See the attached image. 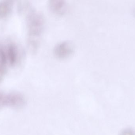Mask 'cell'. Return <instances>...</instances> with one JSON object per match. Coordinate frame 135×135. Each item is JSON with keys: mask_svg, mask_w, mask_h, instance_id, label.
I'll return each instance as SVG.
<instances>
[{"mask_svg": "<svg viewBox=\"0 0 135 135\" xmlns=\"http://www.w3.org/2000/svg\"><path fill=\"white\" fill-rule=\"evenodd\" d=\"M27 17V44L29 50L35 53L38 48L43 31L44 19L42 14L31 7L24 13Z\"/></svg>", "mask_w": 135, "mask_h": 135, "instance_id": "obj_1", "label": "cell"}, {"mask_svg": "<svg viewBox=\"0 0 135 135\" xmlns=\"http://www.w3.org/2000/svg\"><path fill=\"white\" fill-rule=\"evenodd\" d=\"M74 48V44L70 41H62L55 45L54 49V54L59 59H65L73 54Z\"/></svg>", "mask_w": 135, "mask_h": 135, "instance_id": "obj_2", "label": "cell"}, {"mask_svg": "<svg viewBox=\"0 0 135 135\" xmlns=\"http://www.w3.org/2000/svg\"><path fill=\"white\" fill-rule=\"evenodd\" d=\"M49 8L52 12L56 15H65L68 10L66 2L63 0H51L49 2Z\"/></svg>", "mask_w": 135, "mask_h": 135, "instance_id": "obj_3", "label": "cell"}, {"mask_svg": "<svg viewBox=\"0 0 135 135\" xmlns=\"http://www.w3.org/2000/svg\"><path fill=\"white\" fill-rule=\"evenodd\" d=\"M6 52L8 62L10 65H14L18 58V50L13 44H9L7 46Z\"/></svg>", "mask_w": 135, "mask_h": 135, "instance_id": "obj_4", "label": "cell"}, {"mask_svg": "<svg viewBox=\"0 0 135 135\" xmlns=\"http://www.w3.org/2000/svg\"><path fill=\"white\" fill-rule=\"evenodd\" d=\"M13 5L12 1L2 0L0 1V17H4L11 12Z\"/></svg>", "mask_w": 135, "mask_h": 135, "instance_id": "obj_5", "label": "cell"}, {"mask_svg": "<svg viewBox=\"0 0 135 135\" xmlns=\"http://www.w3.org/2000/svg\"><path fill=\"white\" fill-rule=\"evenodd\" d=\"M5 51L2 47L0 46V81L5 74L6 65L8 63Z\"/></svg>", "mask_w": 135, "mask_h": 135, "instance_id": "obj_6", "label": "cell"}, {"mask_svg": "<svg viewBox=\"0 0 135 135\" xmlns=\"http://www.w3.org/2000/svg\"><path fill=\"white\" fill-rule=\"evenodd\" d=\"M119 135H135V131L132 128H126L120 132Z\"/></svg>", "mask_w": 135, "mask_h": 135, "instance_id": "obj_7", "label": "cell"}, {"mask_svg": "<svg viewBox=\"0 0 135 135\" xmlns=\"http://www.w3.org/2000/svg\"><path fill=\"white\" fill-rule=\"evenodd\" d=\"M134 13H135V10Z\"/></svg>", "mask_w": 135, "mask_h": 135, "instance_id": "obj_8", "label": "cell"}]
</instances>
